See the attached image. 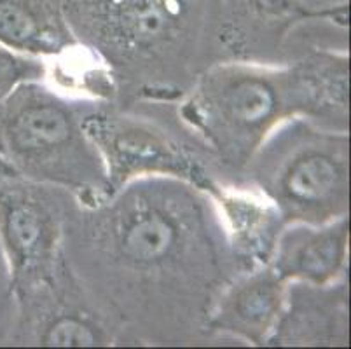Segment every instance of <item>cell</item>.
<instances>
[{
	"label": "cell",
	"mask_w": 351,
	"mask_h": 349,
	"mask_svg": "<svg viewBox=\"0 0 351 349\" xmlns=\"http://www.w3.org/2000/svg\"><path fill=\"white\" fill-rule=\"evenodd\" d=\"M243 184L257 189L285 224L322 226L350 215V131L304 117L280 124L255 152Z\"/></svg>",
	"instance_id": "5"
},
{
	"label": "cell",
	"mask_w": 351,
	"mask_h": 349,
	"mask_svg": "<svg viewBox=\"0 0 351 349\" xmlns=\"http://www.w3.org/2000/svg\"><path fill=\"white\" fill-rule=\"evenodd\" d=\"M95 100H73L44 81L23 82L0 100V161L25 180L66 191L82 206L107 197V171L86 133Z\"/></svg>",
	"instance_id": "4"
},
{
	"label": "cell",
	"mask_w": 351,
	"mask_h": 349,
	"mask_svg": "<svg viewBox=\"0 0 351 349\" xmlns=\"http://www.w3.org/2000/svg\"><path fill=\"white\" fill-rule=\"evenodd\" d=\"M0 44L39 58H58L77 46L63 0H0Z\"/></svg>",
	"instance_id": "13"
},
{
	"label": "cell",
	"mask_w": 351,
	"mask_h": 349,
	"mask_svg": "<svg viewBox=\"0 0 351 349\" xmlns=\"http://www.w3.org/2000/svg\"><path fill=\"white\" fill-rule=\"evenodd\" d=\"M66 191L0 171V245L16 309L77 285L65 257Z\"/></svg>",
	"instance_id": "7"
},
{
	"label": "cell",
	"mask_w": 351,
	"mask_h": 349,
	"mask_svg": "<svg viewBox=\"0 0 351 349\" xmlns=\"http://www.w3.org/2000/svg\"><path fill=\"white\" fill-rule=\"evenodd\" d=\"M302 2L311 9H337L350 5L348 0H302Z\"/></svg>",
	"instance_id": "16"
},
{
	"label": "cell",
	"mask_w": 351,
	"mask_h": 349,
	"mask_svg": "<svg viewBox=\"0 0 351 349\" xmlns=\"http://www.w3.org/2000/svg\"><path fill=\"white\" fill-rule=\"evenodd\" d=\"M348 11L311 9L302 0H219L222 60L280 65L330 47Z\"/></svg>",
	"instance_id": "8"
},
{
	"label": "cell",
	"mask_w": 351,
	"mask_h": 349,
	"mask_svg": "<svg viewBox=\"0 0 351 349\" xmlns=\"http://www.w3.org/2000/svg\"><path fill=\"white\" fill-rule=\"evenodd\" d=\"M79 46L116 84V104L177 101L222 62L219 0H63Z\"/></svg>",
	"instance_id": "3"
},
{
	"label": "cell",
	"mask_w": 351,
	"mask_h": 349,
	"mask_svg": "<svg viewBox=\"0 0 351 349\" xmlns=\"http://www.w3.org/2000/svg\"><path fill=\"white\" fill-rule=\"evenodd\" d=\"M175 114L222 180L243 185L255 152L285 121L350 131V54L313 49L280 65L222 60L175 101Z\"/></svg>",
	"instance_id": "2"
},
{
	"label": "cell",
	"mask_w": 351,
	"mask_h": 349,
	"mask_svg": "<svg viewBox=\"0 0 351 349\" xmlns=\"http://www.w3.org/2000/svg\"><path fill=\"white\" fill-rule=\"evenodd\" d=\"M0 171H2V173H9V175H12V173L9 171L8 168H5V165H4V163H2V161H0Z\"/></svg>",
	"instance_id": "17"
},
{
	"label": "cell",
	"mask_w": 351,
	"mask_h": 349,
	"mask_svg": "<svg viewBox=\"0 0 351 349\" xmlns=\"http://www.w3.org/2000/svg\"><path fill=\"white\" fill-rule=\"evenodd\" d=\"M229 245L241 273L269 265L283 222L273 203L250 185H226L217 197Z\"/></svg>",
	"instance_id": "12"
},
{
	"label": "cell",
	"mask_w": 351,
	"mask_h": 349,
	"mask_svg": "<svg viewBox=\"0 0 351 349\" xmlns=\"http://www.w3.org/2000/svg\"><path fill=\"white\" fill-rule=\"evenodd\" d=\"M267 346H350L346 280L325 287L292 281Z\"/></svg>",
	"instance_id": "11"
},
{
	"label": "cell",
	"mask_w": 351,
	"mask_h": 349,
	"mask_svg": "<svg viewBox=\"0 0 351 349\" xmlns=\"http://www.w3.org/2000/svg\"><path fill=\"white\" fill-rule=\"evenodd\" d=\"M16 328V300L12 296L8 261L0 245V344H12Z\"/></svg>",
	"instance_id": "15"
},
{
	"label": "cell",
	"mask_w": 351,
	"mask_h": 349,
	"mask_svg": "<svg viewBox=\"0 0 351 349\" xmlns=\"http://www.w3.org/2000/svg\"><path fill=\"white\" fill-rule=\"evenodd\" d=\"M350 254V215L322 226L287 224L269 265L287 283L325 287L344 280Z\"/></svg>",
	"instance_id": "10"
},
{
	"label": "cell",
	"mask_w": 351,
	"mask_h": 349,
	"mask_svg": "<svg viewBox=\"0 0 351 349\" xmlns=\"http://www.w3.org/2000/svg\"><path fill=\"white\" fill-rule=\"evenodd\" d=\"M47 73L44 58L18 53L0 44V100L23 82L46 81Z\"/></svg>",
	"instance_id": "14"
},
{
	"label": "cell",
	"mask_w": 351,
	"mask_h": 349,
	"mask_svg": "<svg viewBox=\"0 0 351 349\" xmlns=\"http://www.w3.org/2000/svg\"><path fill=\"white\" fill-rule=\"evenodd\" d=\"M84 128L104 159L107 196L143 177L189 182L213 200L228 185L208 154L182 126L175 101L119 105L95 100L84 115Z\"/></svg>",
	"instance_id": "6"
},
{
	"label": "cell",
	"mask_w": 351,
	"mask_h": 349,
	"mask_svg": "<svg viewBox=\"0 0 351 349\" xmlns=\"http://www.w3.org/2000/svg\"><path fill=\"white\" fill-rule=\"evenodd\" d=\"M287 287L271 265L238 274L210 313L208 335L267 346L283 313Z\"/></svg>",
	"instance_id": "9"
},
{
	"label": "cell",
	"mask_w": 351,
	"mask_h": 349,
	"mask_svg": "<svg viewBox=\"0 0 351 349\" xmlns=\"http://www.w3.org/2000/svg\"><path fill=\"white\" fill-rule=\"evenodd\" d=\"M65 257L117 339L136 344L210 337V313L241 274L217 201L168 177L128 182L93 206L73 201Z\"/></svg>",
	"instance_id": "1"
}]
</instances>
